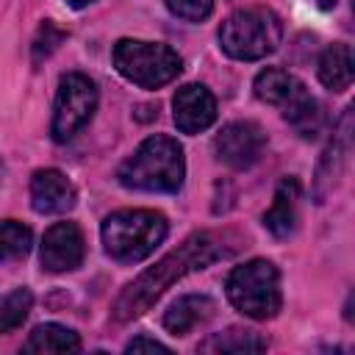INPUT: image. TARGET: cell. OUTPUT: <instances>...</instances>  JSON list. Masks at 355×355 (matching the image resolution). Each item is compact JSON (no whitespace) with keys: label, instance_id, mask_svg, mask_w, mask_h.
Instances as JSON below:
<instances>
[{"label":"cell","instance_id":"cell-1","mask_svg":"<svg viewBox=\"0 0 355 355\" xmlns=\"http://www.w3.org/2000/svg\"><path fill=\"white\" fill-rule=\"evenodd\" d=\"M239 250V239L233 233H219V230H202L189 236L178 250L164 255L153 269L141 272L114 302V319L116 322H130L141 316L172 283L186 277L189 272L205 269L214 261L230 258Z\"/></svg>","mask_w":355,"mask_h":355},{"label":"cell","instance_id":"cell-2","mask_svg":"<svg viewBox=\"0 0 355 355\" xmlns=\"http://www.w3.org/2000/svg\"><path fill=\"white\" fill-rule=\"evenodd\" d=\"M186 161L183 147L172 136H150L144 139L136 153L116 169V178L122 186L136 191H161L172 194L183 186Z\"/></svg>","mask_w":355,"mask_h":355},{"label":"cell","instance_id":"cell-3","mask_svg":"<svg viewBox=\"0 0 355 355\" xmlns=\"http://www.w3.org/2000/svg\"><path fill=\"white\" fill-rule=\"evenodd\" d=\"M166 219L150 208H122L105 216L100 236L105 252L119 263H139L166 239Z\"/></svg>","mask_w":355,"mask_h":355},{"label":"cell","instance_id":"cell-4","mask_svg":"<svg viewBox=\"0 0 355 355\" xmlns=\"http://www.w3.org/2000/svg\"><path fill=\"white\" fill-rule=\"evenodd\" d=\"M283 22L272 8L250 6L233 11L219 25V47L236 61H258L277 50Z\"/></svg>","mask_w":355,"mask_h":355},{"label":"cell","instance_id":"cell-5","mask_svg":"<svg viewBox=\"0 0 355 355\" xmlns=\"http://www.w3.org/2000/svg\"><path fill=\"white\" fill-rule=\"evenodd\" d=\"M227 300L250 319H272L283 305L280 272L266 258H252L227 275Z\"/></svg>","mask_w":355,"mask_h":355},{"label":"cell","instance_id":"cell-6","mask_svg":"<svg viewBox=\"0 0 355 355\" xmlns=\"http://www.w3.org/2000/svg\"><path fill=\"white\" fill-rule=\"evenodd\" d=\"M111 58L116 72L141 89H161L183 72V58L164 42L119 39Z\"/></svg>","mask_w":355,"mask_h":355},{"label":"cell","instance_id":"cell-7","mask_svg":"<svg viewBox=\"0 0 355 355\" xmlns=\"http://www.w3.org/2000/svg\"><path fill=\"white\" fill-rule=\"evenodd\" d=\"M97 105V89L83 72H67L58 80L55 103H53V139L69 141L94 114Z\"/></svg>","mask_w":355,"mask_h":355},{"label":"cell","instance_id":"cell-8","mask_svg":"<svg viewBox=\"0 0 355 355\" xmlns=\"http://www.w3.org/2000/svg\"><path fill=\"white\" fill-rule=\"evenodd\" d=\"M263 147H266V133L261 130V125H255L250 119H239V122L225 125L214 139L216 158L233 169L252 166L261 158Z\"/></svg>","mask_w":355,"mask_h":355},{"label":"cell","instance_id":"cell-9","mask_svg":"<svg viewBox=\"0 0 355 355\" xmlns=\"http://www.w3.org/2000/svg\"><path fill=\"white\" fill-rule=\"evenodd\" d=\"M86 255V239L75 222H55L47 227L42 239V269L47 272H72L83 263Z\"/></svg>","mask_w":355,"mask_h":355},{"label":"cell","instance_id":"cell-10","mask_svg":"<svg viewBox=\"0 0 355 355\" xmlns=\"http://www.w3.org/2000/svg\"><path fill=\"white\" fill-rule=\"evenodd\" d=\"M172 108H175L178 130H183L189 136L211 128L214 119H216V100H214V94L202 83L180 86L175 92V97H172Z\"/></svg>","mask_w":355,"mask_h":355},{"label":"cell","instance_id":"cell-11","mask_svg":"<svg viewBox=\"0 0 355 355\" xmlns=\"http://www.w3.org/2000/svg\"><path fill=\"white\" fill-rule=\"evenodd\" d=\"M78 191L72 180L58 169H36L31 178V205L36 214H67L75 208Z\"/></svg>","mask_w":355,"mask_h":355},{"label":"cell","instance_id":"cell-12","mask_svg":"<svg viewBox=\"0 0 355 355\" xmlns=\"http://www.w3.org/2000/svg\"><path fill=\"white\" fill-rule=\"evenodd\" d=\"M349 128H352V111L347 108V114L341 116L338 130L333 133V141L322 153V161H319V169H316V200L319 202L327 197V191L336 186V180L344 172L347 153H349Z\"/></svg>","mask_w":355,"mask_h":355},{"label":"cell","instance_id":"cell-13","mask_svg":"<svg viewBox=\"0 0 355 355\" xmlns=\"http://www.w3.org/2000/svg\"><path fill=\"white\" fill-rule=\"evenodd\" d=\"M297 202H300L297 178H283L280 186L275 189V200H272L269 211L263 214V227L277 239L291 236L297 227Z\"/></svg>","mask_w":355,"mask_h":355},{"label":"cell","instance_id":"cell-14","mask_svg":"<svg viewBox=\"0 0 355 355\" xmlns=\"http://www.w3.org/2000/svg\"><path fill=\"white\" fill-rule=\"evenodd\" d=\"M211 313H214V300L211 297H205V294H183L164 313V327L172 336H189Z\"/></svg>","mask_w":355,"mask_h":355},{"label":"cell","instance_id":"cell-15","mask_svg":"<svg viewBox=\"0 0 355 355\" xmlns=\"http://www.w3.org/2000/svg\"><path fill=\"white\" fill-rule=\"evenodd\" d=\"M252 89H255V97H258V100H263V103H269V105H277V108H286L305 86H302V80H297L291 72L277 69V67H266V69H261V72L255 75Z\"/></svg>","mask_w":355,"mask_h":355},{"label":"cell","instance_id":"cell-16","mask_svg":"<svg viewBox=\"0 0 355 355\" xmlns=\"http://www.w3.org/2000/svg\"><path fill=\"white\" fill-rule=\"evenodd\" d=\"M319 80L330 89V92H344L352 86L355 78V61H352V50L349 44H330L322 55H319Z\"/></svg>","mask_w":355,"mask_h":355},{"label":"cell","instance_id":"cell-17","mask_svg":"<svg viewBox=\"0 0 355 355\" xmlns=\"http://www.w3.org/2000/svg\"><path fill=\"white\" fill-rule=\"evenodd\" d=\"M202 352H216V355H244V352H261L266 349V338L255 330L247 327H227L222 333H214L200 344Z\"/></svg>","mask_w":355,"mask_h":355},{"label":"cell","instance_id":"cell-18","mask_svg":"<svg viewBox=\"0 0 355 355\" xmlns=\"http://www.w3.org/2000/svg\"><path fill=\"white\" fill-rule=\"evenodd\" d=\"M283 116H286V122H288L302 139H316V136L322 133V125H324L322 105L308 94V89H302V92L283 108Z\"/></svg>","mask_w":355,"mask_h":355},{"label":"cell","instance_id":"cell-19","mask_svg":"<svg viewBox=\"0 0 355 355\" xmlns=\"http://www.w3.org/2000/svg\"><path fill=\"white\" fill-rule=\"evenodd\" d=\"M22 349L25 352H39V355H44V352H78L80 349V338H78L75 330L50 322V324H39L28 336Z\"/></svg>","mask_w":355,"mask_h":355},{"label":"cell","instance_id":"cell-20","mask_svg":"<svg viewBox=\"0 0 355 355\" xmlns=\"http://www.w3.org/2000/svg\"><path fill=\"white\" fill-rule=\"evenodd\" d=\"M33 233L28 225L17 219H3L0 222V261H19L31 252Z\"/></svg>","mask_w":355,"mask_h":355},{"label":"cell","instance_id":"cell-21","mask_svg":"<svg viewBox=\"0 0 355 355\" xmlns=\"http://www.w3.org/2000/svg\"><path fill=\"white\" fill-rule=\"evenodd\" d=\"M33 305V294L28 288H14L8 294H0V333L17 330Z\"/></svg>","mask_w":355,"mask_h":355},{"label":"cell","instance_id":"cell-22","mask_svg":"<svg viewBox=\"0 0 355 355\" xmlns=\"http://www.w3.org/2000/svg\"><path fill=\"white\" fill-rule=\"evenodd\" d=\"M169 11L180 19H189V22H200L211 14L214 8V0H166Z\"/></svg>","mask_w":355,"mask_h":355},{"label":"cell","instance_id":"cell-23","mask_svg":"<svg viewBox=\"0 0 355 355\" xmlns=\"http://www.w3.org/2000/svg\"><path fill=\"white\" fill-rule=\"evenodd\" d=\"M64 31H58L50 19H44V25L39 28V36H36V42H33V61H42V58H47L55 47H58V42H64Z\"/></svg>","mask_w":355,"mask_h":355},{"label":"cell","instance_id":"cell-24","mask_svg":"<svg viewBox=\"0 0 355 355\" xmlns=\"http://www.w3.org/2000/svg\"><path fill=\"white\" fill-rule=\"evenodd\" d=\"M125 352H169L166 344L155 341V338H147V336H136L133 341H128Z\"/></svg>","mask_w":355,"mask_h":355},{"label":"cell","instance_id":"cell-25","mask_svg":"<svg viewBox=\"0 0 355 355\" xmlns=\"http://www.w3.org/2000/svg\"><path fill=\"white\" fill-rule=\"evenodd\" d=\"M94 0H67V6L69 8H86V6H92Z\"/></svg>","mask_w":355,"mask_h":355},{"label":"cell","instance_id":"cell-26","mask_svg":"<svg viewBox=\"0 0 355 355\" xmlns=\"http://www.w3.org/2000/svg\"><path fill=\"white\" fill-rule=\"evenodd\" d=\"M316 6H319V8H333L336 0H316Z\"/></svg>","mask_w":355,"mask_h":355}]
</instances>
